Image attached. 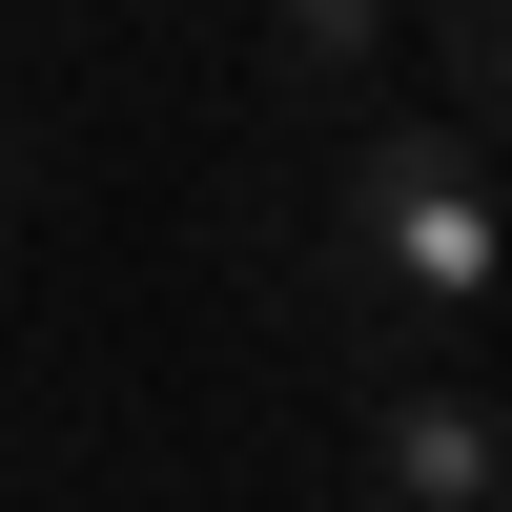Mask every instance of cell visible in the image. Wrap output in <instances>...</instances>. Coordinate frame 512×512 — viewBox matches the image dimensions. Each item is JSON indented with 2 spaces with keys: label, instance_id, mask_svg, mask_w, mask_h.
Segmentation results:
<instances>
[{
  "label": "cell",
  "instance_id": "5b68a950",
  "mask_svg": "<svg viewBox=\"0 0 512 512\" xmlns=\"http://www.w3.org/2000/svg\"><path fill=\"white\" fill-rule=\"evenodd\" d=\"M0 226H21V144H0Z\"/></svg>",
  "mask_w": 512,
  "mask_h": 512
},
{
  "label": "cell",
  "instance_id": "6da1fadb",
  "mask_svg": "<svg viewBox=\"0 0 512 512\" xmlns=\"http://www.w3.org/2000/svg\"><path fill=\"white\" fill-rule=\"evenodd\" d=\"M308 308L349 328V369L472 349V308H492V123H451V103H369L349 123L328 226H308Z\"/></svg>",
  "mask_w": 512,
  "mask_h": 512
},
{
  "label": "cell",
  "instance_id": "7a4b0ae2",
  "mask_svg": "<svg viewBox=\"0 0 512 512\" xmlns=\"http://www.w3.org/2000/svg\"><path fill=\"white\" fill-rule=\"evenodd\" d=\"M369 512H512L492 369H472V349H410V369H369Z\"/></svg>",
  "mask_w": 512,
  "mask_h": 512
},
{
  "label": "cell",
  "instance_id": "277c9868",
  "mask_svg": "<svg viewBox=\"0 0 512 512\" xmlns=\"http://www.w3.org/2000/svg\"><path fill=\"white\" fill-rule=\"evenodd\" d=\"M410 62H431L451 123H492V82H512V0H431V41H410Z\"/></svg>",
  "mask_w": 512,
  "mask_h": 512
},
{
  "label": "cell",
  "instance_id": "3957f363",
  "mask_svg": "<svg viewBox=\"0 0 512 512\" xmlns=\"http://www.w3.org/2000/svg\"><path fill=\"white\" fill-rule=\"evenodd\" d=\"M390 62H410L390 0H267V82H287L308 123H369V103H390Z\"/></svg>",
  "mask_w": 512,
  "mask_h": 512
}]
</instances>
